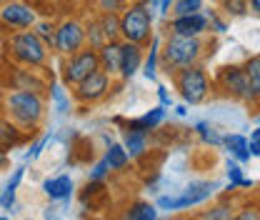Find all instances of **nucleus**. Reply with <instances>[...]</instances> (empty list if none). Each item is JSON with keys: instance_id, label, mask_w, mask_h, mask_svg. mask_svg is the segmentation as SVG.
<instances>
[{"instance_id": "nucleus-47", "label": "nucleus", "mask_w": 260, "mask_h": 220, "mask_svg": "<svg viewBox=\"0 0 260 220\" xmlns=\"http://www.w3.org/2000/svg\"><path fill=\"white\" fill-rule=\"evenodd\" d=\"M255 123H258V125H260V113H258V115H255Z\"/></svg>"}, {"instance_id": "nucleus-42", "label": "nucleus", "mask_w": 260, "mask_h": 220, "mask_svg": "<svg viewBox=\"0 0 260 220\" xmlns=\"http://www.w3.org/2000/svg\"><path fill=\"white\" fill-rule=\"evenodd\" d=\"M248 145H250V155H253V158H260V140L248 138Z\"/></svg>"}, {"instance_id": "nucleus-16", "label": "nucleus", "mask_w": 260, "mask_h": 220, "mask_svg": "<svg viewBox=\"0 0 260 220\" xmlns=\"http://www.w3.org/2000/svg\"><path fill=\"white\" fill-rule=\"evenodd\" d=\"M243 70H245L248 90H250L248 103H250V105H260V53L258 55H250V58L243 63Z\"/></svg>"}, {"instance_id": "nucleus-35", "label": "nucleus", "mask_w": 260, "mask_h": 220, "mask_svg": "<svg viewBox=\"0 0 260 220\" xmlns=\"http://www.w3.org/2000/svg\"><path fill=\"white\" fill-rule=\"evenodd\" d=\"M100 13H123L128 8V0H98Z\"/></svg>"}, {"instance_id": "nucleus-23", "label": "nucleus", "mask_w": 260, "mask_h": 220, "mask_svg": "<svg viewBox=\"0 0 260 220\" xmlns=\"http://www.w3.org/2000/svg\"><path fill=\"white\" fill-rule=\"evenodd\" d=\"M98 18L108 40H120V13H100Z\"/></svg>"}, {"instance_id": "nucleus-6", "label": "nucleus", "mask_w": 260, "mask_h": 220, "mask_svg": "<svg viewBox=\"0 0 260 220\" xmlns=\"http://www.w3.org/2000/svg\"><path fill=\"white\" fill-rule=\"evenodd\" d=\"M218 188L220 185L215 180H195L178 195H160L155 205L160 210H188V208H195V205L205 203Z\"/></svg>"}, {"instance_id": "nucleus-3", "label": "nucleus", "mask_w": 260, "mask_h": 220, "mask_svg": "<svg viewBox=\"0 0 260 220\" xmlns=\"http://www.w3.org/2000/svg\"><path fill=\"white\" fill-rule=\"evenodd\" d=\"M153 18L155 13L143 0L128 3V8L120 13V40L148 45L153 38Z\"/></svg>"}, {"instance_id": "nucleus-24", "label": "nucleus", "mask_w": 260, "mask_h": 220, "mask_svg": "<svg viewBox=\"0 0 260 220\" xmlns=\"http://www.w3.org/2000/svg\"><path fill=\"white\" fill-rule=\"evenodd\" d=\"M195 135L203 140V145H213V148H223V135L210 125V123H195Z\"/></svg>"}, {"instance_id": "nucleus-39", "label": "nucleus", "mask_w": 260, "mask_h": 220, "mask_svg": "<svg viewBox=\"0 0 260 220\" xmlns=\"http://www.w3.org/2000/svg\"><path fill=\"white\" fill-rule=\"evenodd\" d=\"M23 175H25V168H23V165H18V168L13 170V175L8 178V183H5V188L18 190V185H20V180H23Z\"/></svg>"}, {"instance_id": "nucleus-21", "label": "nucleus", "mask_w": 260, "mask_h": 220, "mask_svg": "<svg viewBox=\"0 0 260 220\" xmlns=\"http://www.w3.org/2000/svg\"><path fill=\"white\" fill-rule=\"evenodd\" d=\"M158 60H160V38L153 35L150 38V50H148V55L143 60V75L148 80H155V75H158Z\"/></svg>"}, {"instance_id": "nucleus-31", "label": "nucleus", "mask_w": 260, "mask_h": 220, "mask_svg": "<svg viewBox=\"0 0 260 220\" xmlns=\"http://www.w3.org/2000/svg\"><path fill=\"white\" fill-rule=\"evenodd\" d=\"M35 33L40 35V40L48 45V48H55V38H58V28L50 23V20H38L35 25Z\"/></svg>"}, {"instance_id": "nucleus-26", "label": "nucleus", "mask_w": 260, "mask_h": 220, "mask_svg": "<svg viewBox=\"0 0 260 220\" xmlns=\"http://www.w3.org/2000/svg\"><path fill=\"white\" fill-rule=\"evenodd\" d=\"M85 38H88V45L95 48V50L108 43V38H105V33H103V25H100V18H93V20L85 25Z\"/></svg>"}, {"instance_id": "nucleus-13", "label": "nucleus", "mask_w": 260, "mask_h": 220, "mask_svg": "<svg viewBox=\"0 0 260 220\" xmlns=\"http://www.w3.org/2000/svg\"><path fill=\"white\" fill-rule=\"evenodd\" d=\"M143 60H145L143 45H140V43L123 40V53H120V80H130L138 70H143Z\"/></svg>"}, {"instance_id": "nucleus-36", "label": "nucleus", "mask_w": 260, "mask_h": 220, "mask_svg": "<svg viewBox=\"0 0 260 220\" xmlns=\"http://www.w3.org/2000/svg\"><path fill=\"white\" fill-rule=\"evenodd\" d=\"M48 140H50V135H43V138H38V140L32 143L30 150H28V153L23 155V160H25V163H32V160H38V158H40V153H43V148L48 145Z\"/></svg>"}, {"instance_id": "nucleus-28", "label": "nucleus", "mask_w": 260, "mask_h": 220, "mask_svg": "<svg viewBox=\"0 0 260 220\" xmlns=\"http://www.w3.org/2000/svg\"><path fill=\"white\" fill-rule=\"evenodd\" d=\"M218 3H220V10L230 18H245L250 13L248 0H218Z\"/></svg>"}, {"instance_id": "nucleus-12", "label": "nucleus", "mask_w": 260, "mask_h": 220, "mask_svg": "<svg viewBox=\"0 0 260 220\" xmlns=\"http://www.w3.org/2000/svg\"><path fill=\"white\" fill-rule=\"evenodd\" d=\"M0 20L10 28H18V30H25V28H32L38 23L35 18V10L30 5H23V3H8L3 10H0Z\"/></svg>"}, {"instance_id": "nucleus-1", "label": "nucleus", "mask_w": 260, "mask_h": 220, "mask_svg": "<svg viewBox=\"0 0 260 220\" xmlns=\"http://www.w3.org/2000/svg\"><path fill=\"white\" fill-rule=\"evenodd\" d=\"M205 58V40L200 35H173L168 33V40L162 43L160 60L168 73H175L180 68L198 65Z\"/></svg>"}, {"instance_id": "nucleus-19", "label": "nucleus", "mask_w": 260, "mask_h": 220, "mask_svg": "<svg viewBox=\"0 0 260 220\" xmlns=\"http://www.w3.org/2000/svg\"><path fill=\"white\" fill-rule=\"evenodd\" d=\"M162 120H165V108L158 105V108H150L145 115H140V118H135V120H128L125 128H140V130H145V133H153Z\"/></svg>"}, {"instance_id": "nucleus-8", "label": "nucleus", "mask_w": 260, "mask_h": 220, "mask_svg": "<svg viewBox=\"0 0 260 220\" xmlns=\"http://www.w3.org/2000/svg\"><path fill=\"white\" fill-rule=\"evenodd\" d=\"M215 88L225 95V98H230V100L248 103V98H250L248 78H245L243 65H223V68L215 73Z\"/></svg>"}, {"instance_id": "nucleus-29", "label": "nucleus", "mask_w": 260, "mask_h": 220, "mask_svg": "<svg viewBox=\"0 0 260 220\" xmlns=\"http://www.w3.org/2000/svg\"><path fill=\"white\" fill-rule=\"evenodd\" d=\"M50 100H53V108H55L58 115H65V113L70 110V98H68V93L63 90L60 83H55V85L50 88Z\"/></svg>"}, {"instance_id": "nucleus-15", "label": "nucleus", "mask_w": 260, "mask_h": 220, "mask_svg": "<svg viewBox=\"0 0 260 220\" xmlns=\"http://www.w3.org/2000/svg\"><path fill=\"white\" fill-rule=\"evenodd\" d=\"M43 190H45V195L50 200L65 203V200H70V195L75 190V183H73L70 175H55V178H45L43 180Z\"/></svg>"}, {"instance_id": "nucleus-33", "label": "nucleus", "mask_w": 260, "mask_h": 220, "mask_svg": "<svg viewBox=\"0 0 260 220\" xmlns=\"http://www.w3.org/2000/svg\"><path fill=\"white\" fill-rule=\"evenodd\" d=\"M230 218H235L230 205H215V208L200 213V220H230Z\"/></svg>"}, {"instance_id": "nucleus-40", "label": "nucleus", "mask_w": 260, "mask_h": 220, "mask_svg": "<svg viewBox=\"0 0 260 220\" xmlns=\"http://www.w3.org/2000/svg\"><path fill=\"white\" fill-rule=\"evenodd\" d=\"M158 100H160L162 108H173V98H170V93H168L165 85H158Z\"/></svg>"}, {"instance_id": "nucleus-20", "label": "nucleus", "mask_w": 260, "mask_h": 220, "mask_svg": "<svg viewBox=\"0 0 260 220\" xmlns=\"http://www.w3.org/2000/svg\"><path fill=\"white\" fill-rule=\"evenodd\" d=\"M105 160H108L110 170H125L133 158L128 155V150H125V145H123V143H108Z\"/></svg>"}, {"instance_id": "nucleus-9", "label": "nucleus", "mask_w": 260, "mask_h": 220, "mask_svg": "<svg viewBox=\"0 0 260 220\" xmlns=\"http://www.w3.org/2000/svg\"><path fill=\"white\" fill-rule=\"evenodd\" d=\"M110 85H113V75L105 73L103 68H98L95 73H90L85 80H80L75 88H73V98L78 103H100L105 95L110 93Z\"/></svg>"}, {"instance_id": "nucleus-2", "label": "nucleus", "mask_w": 260, "mask_h": 220, "mask_svg": "<svg viewBox=\"0 0 260 220\" xmlns=\"http://www.w3.org/2000/svg\"><path fill=\"white\" fill-rule=\"evenodd\" d=\"M5 110H8V118H13L15 125L28 128V130H35L45 115V105H43L40 93L23 90V88H15L5 98Z\"/></svg>"}, {"instance_id": "nucleus-37", "label": "nucleus", "mask_w": 260, "mask_h": 220, "mask_svg": "<svg viewBox=\"0 0 260 220\" xmlns=\"http://www.w3.org/2000/svg\"><path fill=\"white\" fill-rule=\"evenodd\" d=\"M108 173H110V165H108V160L103 158V160H98L95 165H93V170H90V180H105Z\"/></svg>"}, {"instance_id": "nucleus-4", "label": "nucleus", "mask_w": 260, "mask_h": 220, "mask_svg": "<svg viewBox=\"0 0 260 220\" xmlns=\"http://www.w3.org/2000/svg\"><path fill=\"white\" fill-rule=\"evenodd\" d=\"M173 83H175V90L183 98V103H188V105L205 103L208 95H210V85H213L208 73H205V68L200 63L175 70L173 73Z\"/></svg>"}, {"instance_id": "nucleus-11", "label": "nucleus", "mask_w": 260, "mask_h": 220, "mask_svg": "<svg viewBox=\"0 0 260 220\" xmlns=\"http://www.w3.org/2000/svg\"><path fill=\"white\" fill-rule=\"evenodd\" d=\"M168 33H173V35H203V33H208V18L203 10L175 15L168 23Z\"/></svg>"}, {"instance_id": "nucleus-45", "label": "nucleus", "mask_w": 260, "mask_h": 220, "mask_svg": "<svg viewBox=\"0 0 260 220\" xmlns=\"http://www.w3.org/2000/svg\"><path fill=\"white\" fill-rule=\"evenodd\" d=\"M248 5H250V13H255L260 18V0H248Z\"/></svg>"}, {"instance_id": "nucleus-18", "label": "nucleus", "mask_w": 260, "mask_h": 220, "mask_svg": "<svg viewBox=\"0 0 260 220\" xmlns=\"http://www.w3.org/2000/svg\"><path fill=\"white\" fill-rule=\"evenodd\" d=\"M123 145H125V150H128V155L133 160L135 158H143L148 153V133L140 130V128H125Z\"/></svg>"}, {"instance_id": "nucleus-34", "label": "nucleus", "mask_w": 260, "mask_h": 220, "mask_svg": "<svg viewBox=\"0 0 260 220\" xmlns=\"http://www.w3.org/2000/svg\"><path fill=\"white\" fill-rule=\"evenodd\" d=\"M205 18H208V30H213L215 35H223L228 30V20L218 15V10H205Z\"/></svg>"}, {"instance_id": "nucleus-17", "label": "nucleus", "mask_w": 260, "mask_h": 220, "mask_svg": "<svg viewBox=\"0 0 260 220\" xmlns=\"http://www.w3.org/2000/svg\"><path fill=\"white\" fill-rule=\"evenodd\" d=\"M223 148L228 150V155L235 158L240 165L250 160V145H248V138L240 135V133H230V135H223Z\"/></svg>"}, {"instance_id": "nucleus-25", "label": "nucleus", "mask_w": 260, "mask_h": 220, "mask_svg": "<svg viewBox=\"0 0 260 220\" xmlns=\"http://www.w3.org/2000/svg\"><path fill=\"white\" fill-rule=\"evenodd\" d=\"M125 218L128 220H155L158 218V210H155V205H150V203H133L128 210H125Z\"/></svg>"}, {"instance_id": "nucleus-38", "label": "nucleus", "mask_w": 260, "mask_h": 220, "mask_svg": "<svg viewBox=\"0 0 260 220\" xmlns=\"http://www.w3.org/2000/svg\"><path fill=\"white\" fill-rule=\"evenodd\" d=\"M0 208L3 210H15V190H10V188H5L3 193H0Z\"/></svg>"}, {"instance_id": "nucleus-44", "label": "nucleus", "mask_w": 260, "mask_h": 220, "mask_svg": "<svg viewBox=\"0 0 260 220\" xmlns=\"http://www.w3.org/2000/svg\"><path fill=\"white\" fill-rule=\"evenodd\" d=\"M5 150H8V148L0 143V168H5V165H8V153H5Z\"/></svg>"}, {"instance_id": "nucleus-32", "label": "nucleus", "mask_w": 260, "mask_h": 220, "mask_svg": "<svg viewBox=\"0 0 260 220\" xmlns=\"http://www.w3.org/2000/svg\"><path fill=\"white\" fill-rule=\"evenodd\" d=\"M203 3H205V0H175L173 8H170V13H173V15L198 13V10H203Z\"/></svg>"}, {"instance_id": "nucleus-46", "label": "nucleus", "mask_w": 260, "mask_h": 220, "mask_svg": "<svg viewBox=\"0 0 260 220\" xmlns=\"http://www.w3.org/2000/svg\"><path fill=\"white\" fill-rule=\"evenodd\" d=\"M175 115H180V118H185V115H188V103H183V105H178V108H175Z\"/></svg>"}, {"instance_id": "nucleus-43", "label": "nucleus", "mask_w": 260, "mask_h": 220, "mask_svg": "<svg viewBox=\"0 0 260 220\" xmlns=\"http://www.w3.org/2000/svg\"><path fill=\"white\" fill-rule=\"evenodd\" d=\"M173 3H175V0H160V8H158V13H160L162 18H165V15L170 13V8H173Z\"/></svg>"}, {"instance_id": "nucleus-30", "label": "nucleus", "mask_w": 260, "mask_h": 220, "mask_svg": "<svg viewBox=\"0 0 260 220\" xmlns=\"http://www.w3.org/2000/svg\"><path fill=\"white\" fill-rule=\"evenodd\" d=\"M15 85L23 88V90H35V93H43V90H45V85L32 75L30 70H18V75H15Z\"/></svg>"}, {"instance_id": "nucleus-10", "label": "nucleus", "mask_w": 260, "mask_h": 220, "mask_svg": "<svg viewBox=\"0 0 260 220\" xmlns=\"http://www.w3.org/2000/svg\"><path fill=\"white\" fill-rule=\"evenodd\" d=\"M88 38H85V25H80L78 20H65L58 25V38H55V50L60 55H73L80 48H85Z\"/></svg>"}, {"instance_id": "nucleus-27", "label": "nucleus", "mask_w": 260, "mask_h": 220, "mask_svg": "<svg viewBox=\"0 0 260 220\" xmlns=\"http://www.w3.org/2000/svg\"><path fill=\"white\" fill-rule=\"evenodd\" d=\"M0 143L5 148H13V145L20 143V130L15 128V123H10V118L8 120H0Z\"/></svg>"}, {"instance_id": "nucleus-22", "label": "nucleus", "mask_w": 260, "mask_h": 220, "mask_svg": "<svg viewBox=\"0 0 260 220\" xmlns=\"http://www.w3.org/2000/svg\"><path fill=\"white\" fill-rule=\"evenodd\" d=\"M225 175H228V183H230V190L235 188H253V180L243 175V168L235 158H228L225 163Z\"/></svg>"}, {"instance_id": "nucleus-5", "label": "nucleus", "mask_w": 260, "mask_h": 220, "mask_svg": "<svg viewBox=\"0 0 260 220\" xmlns=\"http://www.w3.org/2000/svg\"><path fill=\"white\" fill-rule=\"evenodd\" d=\"M8 50L10 55L23 65H30V68H38V65L45 63L48 58V45L40 40V35L35 30H18L10 35L8 40Z\"/></svg>"}, {"instance_id": "nucleus-48", "label": "nucleus", "mask_w": 260, "mask_h": 220, "mask_svg": "<svg viewBox=\"0 0 260 220\" xmlns=\"http://www.w3.org/2000/svg\"><path fill=\"white\" fill-rule=\"evenodd\" d=\"M128 3H135V0H128Z\"/></svg>"}, {"instance_id": "nucleus-41", "label": "nucleus", "mask_w": 260, "mask_h": 220, "mask_svg": "<svg viewBox=\"0 0 260 220\" xmlns=\"http://www.w3.org/2000/svg\"><path fill=\"white\" fill-rule=\"evenodd\" d=\"M238 220H258L260 218V210H255V208H245L243 213H238L235 215Z\"/></svg>"}, {"instance_id": "nucleus-14", "label": "nucleus", "mask_w": 260, "mask_h": 220, "mask_svg": "<svg viewBox=\"0 0 260 220\" xmlns=\"http://www.w3.org/2000/svg\"><path fill=\"white\" fill-rule=\"evenodd\" d=\"M120 53H123V40H108L103 48H98L100 68L110 75H120Z\"/></svg>"}, {"instance_id": "nucleus-7", "label": "nucleus", "mask_w": 260, "mask_h": 220, "mask_svg": "<svg viewBox=\"0 0 260 220\" xmlns=\"http://www.w3.org/2000/svg\"><path fill=\"white\" fill-rule=\"evenodd\" d=\"M100 68V58H98L95 48H80L78 53L68 55V60L63 63V85L75 88L80 80H85L90 73H95Z\"/></svg>"}]
</instances>
